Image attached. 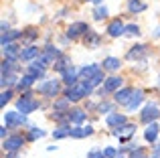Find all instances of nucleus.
Instances as JSON below:
<instances>
[{
	"label": "nucleus",
	"mask_w": 160,
	"mask_h": 158,
	"mask_svg": "<svg viewBox=\"0 0 160 158\" xmlns=\"http://www.w3.org/2000/svg\"><path fill=\"white\" fill-rule=\"evenodd\" d=\"M93 89V87L89 85L87 81H83V83H75V85H71V87H67V91H65V97L69 99V101H79V99H83L89 91Z\"/></svg>",
	"instance_id": "1"
},
{
	"label": "nucleus",
	"mask_w": 160,
	"mask_h": 158,
	"mask_svg": "<svg viewBox=\"0 0 160 158\" xmlns=\"http://www.w3.org/2000/svg\"><path fill=\"white\" fill-rule=\"evenodd\" d=\"M16 107H18V111H22V114H31V111H35L37 107H39V101L32 97L31 91H27V93H22V95L18 97Z\"/></svg>",
	"instance_id": "2"
},
{
	"label": "nucleus",
	"mask_w": 160,
	"mask_h": 158,
	"mask_svg": "<svg viewBox=\"0 0 160 158\" xmlns=\"http://www.w3.org/2000/svg\"><path fill=\"white\" fill-rule=\"evenodd\" d=\"M27 122V114H22V111H6L4 114V126L6 128H16V126H22V124Z\"/></svg>",
	"instance_id": "3"
},
{
	"label": "nucleus",
	"mask_w": 160,
	"mask_h": 158,
	"mask_svg": "<svg viewBox=\"0 0 160 158\" xmlns=\"http://www.w3.org/2000/svg\"><path fill=\"white\" fill-rule=\"evenodd\" d=\"M59 89H61V87H59L57 79H47V81H43L39 85V91L43 95H47V97H55V95L59 93Z\"/></svg>",
	"instance_id": "4"
},
{
	"label": "nucleus",
	"mask_w": 160,
	"mask_h": 158,
	"mask_svg": "<svg viewBox=\"0 0 160 158\" xmlns=\"http://www.w3.org/2000/svg\"><path fill=\"white\" fill-rule=\"evenodd\" d=\"M122 87V77L118 75H112L106 79V83L102 85V89H99V95H106V93H113V91H118Z\"/></svg>",
	"instance_id": "5"
},
{
	"label": "nucleus",
	"mask_w": 160,
	"mask_h": 158,
	"mask_svg": "<svg viewBox=\"0 0 160 158\" xmlns=\"http://www.w3.org/2000/svg\"><path fill=\"white\" fill-rule=\"evenodd\" d=\"M91 28L87 27V22H73L69 28H67V37L69 39H79L81 35H87Z\"/></svg>",
	"instance_id": "6"
},
{
	"label": "nucleus",
	"mask_w": 160,
	"mask_h": 158,
	"mask_svg": "<svg viewBox=\"0 0 160 158\" xmlns=\"http://www.w3.org/2000/svg\"><path fill=\"white\" fill-rule=\"evenodd\" d=\"M22 144H24V138L20 134H14V136L4 140L2 146H4V150H8V152H16L18 148H22Z\"/></svg>",
	"instance_id": "7"
},
{
	"label": "nucleus",
	"mask_w": 160,
	"mask_h": 158,
	"mask_svg": "<svg viewBox=\"0 0 160 158\" xmlns=\"http://www.w3.org/2000/svg\"><path fill=\"white\" fill-rule=\"evenodd\" d=\"M160 118V111H158V106H154V103H148V106L144 107V111H142V122L144 124H152L154 120Z\"/></svg>",
	"instance_id": "8"
},
{
	"label": "nucleus",
	"mask_w": 160,
	"mask_h": 158,
	"mask_svg": "<svg viewBox=\"0 0 160 158\" xmlns=\"http://www.w3.org/2000/svg\"><path fill=\"white\" fill-rule=\"evenodd\" d=\"M63 75V83H65L67 87H71V85H75V83H79L77 79H79V69H75L73 65H69V67L65 69V71L61 73Z\"/></svg>",
	"instance_id": "9"
},
{
	"label": "nucleus",
	"mask_w": 160,
	"mask_h": 158,
	"mask_svg": "<svg viewBox=\"0 0 160 158\" xmlns=\"http://www.w3.org/2000/svg\"><path fill=\"white\" fill-rule=\"evenodd\" d=\"M108 35L109 37H122V35H126V24L122 22L120 18H116V20H112L109 22V27H108Z\"/></svg>",
	"instance_id": "10"
},
{
	"label": "nucleus",
	"mask_w": 160,
	"mask_h": 158,
	"mask_svg": "<svg viewBox=\"0 0 160 158\" xmlns=\"http://www.w3.org/2000/svg\"><path fill=\"white\" fill-rule=\"evenodd\" d=\"M146 53H148L146 45H134V47L128 51V59L130 61H140V59H144V57H146Z\"/></svg>",
	"instance_id": "11"
},
{
	"label": "nucleus",
	"mask_w": 160,
	"mask_h": 158,
	"mask_svg": "<svg viewBox=\"0 0 160 158\" xmlns=\"http://www.w3.org/2000/svg\"><path fill=\"white\" fill-rule=\"evenodd\" d=\"M134 95V89H130V87H124V89H118L116 91V103H122V106H128L130 99H132Z\"/></svg>",
	"instance_id": "12"
},
{
	"label": "nucleus",
	"mask_w": 160,
	"mask_h": 158,
	"mask_svg": "<svg viewBox=\"0 0 160 158\" xmlns=\"http://www.w3.org/2000/svg\"><path fill=\"white\" fill-rule=\"evenodd\" d=\"M134 130H136V126H132V124H124V126L113 128V134L120 136V140H126L130 134H134Z\"/></svg>",
	"instance_id": "13"
},
{
	"label": "nucleus",
	"mask_w": 160,
	"mask_h": 158,
	"mask_svg": "<svg viewBox=\"0 0 160 158\" xmlns=\"http://www.w3.org/2000/svg\"><path fill=\"white\" fill-rule=\"evenodd\" d=\"M39 57H41L39 47H27L24 51H20V59L22 61H32V59H39Z\"/></svg>",
	"instance_id": "14"
},
{
	"label": "nucleus",
	"mask_w": 160,
	"mask_h": 158,
	"mask_svg": "<svg viewBox=\"0 0 160 158\" xmlns=\"http://www.w3.org/2000/svg\"><path fill=\"white\" fill-rule=\"evenodd\" d=\"M158 130H160V126L158 124H148V128H146V132H144V138H146V142H156V138H158Z\"/></svg>",
	"instance_id": "15"
},
{
	"label": "nucleus",
	"mask_w": 160,
	"mask_h": 158,
	"mask_svg": "<svg viewBox=\"0 0 160 158\" xmlns=\"http://www.w3.org/2000/svg\"><path fill=\"white\" fill-rule=\"evenodd\" d=\"M106 124H108L109 128L124 126V124H126V116H124V114H109V116H108V120H106Z\"/></svg>",
	"instance_id": "16"
},
{
	"label": "nucleus",
	"mask_w": 160,
	"mask_h": 158,
	"mask_svg": "<svg viewBox=\"0 0 160 158\" xmlns=\"http://www.w3.org/2000/svg\"><path fill=\"white\" fill-rule=\"evenodd\" d=\"M99 71V65H89V67H81L79 69V79H87L89 81L95 73Z\"/></svg>",
	"instance_id": "17"
},
{
	"label": "nucleus",
	"mask_w": 160,
	"mask_h": 158,
	"mask_svg": "<svg viewBox=\"0 0 160 158\" xmlns=\"http://www.w3.org/2000/svg\"><path fill=\"white\" fill-rule=\"evenodd\" d=\"M69 122L71 124H83L85 122V111L83 110H69Z\"/></svg>",
	"instance_id": "18"
},
{
	"label": "nucleus",
	"mask_w": 160,
	"mask_h": 158,
	"mask_svg": "<svg viewBox=\"0 0 160 158\" xmlns=\"http://www.w3.org/2000/svg\"><path fill=\"white\" fill-rule=\"evenodd\" d=\"M93 134V128L91 126H83V128H73L71 130V138H85V136Z\"/></svg>",
	"instance_id": "19"
},
{
	"label": "nucleus",
	"mask_w": 160,
	"mask_h": 158,
	"mask_svg": "<svg viewBox=\"0 0 160 158\" xmlns=\"http://www.w3.org/2000/svg\"><path fill=\"white\" fill-rule=\"evenodd\" d=\"M142 99H144V93H142V91H134L132 99H130V103H128V110L130 111L138 110V107H140V103H142Z\"/></svg>",
	"instance_id": "20"
},
{
	"label": "nucleus",
	"mask_w": 160,
	"mask_h": 158,
	"mask_svg": "<svg viewBox=\"0 0 160 158\" xmlns=\"http://www.w3.org/2000/svg\"><path fill=\"white\" fill-rule=\"evenodd\" d=\"M4 55H6V59H14V57H20L18 45H14V43L4 45Z\"/></svg>",
	"instance_id": "21"
},
{
	"label": "nucleus",
	"mask_w": 160,
	"mask_h": 158,
	"mask_svg": "<svg viewBox=\"0 0 160 158\" xmlns=\"http://www.w3.org/2000/svg\"><path fill=\"white\" fill-rule=\"evenodd\" d=\"M120 59L118 57H108V59H103V69H108V71H116V69H120Z\"/></svg>",
	"instance_id": "22"
},
{
	"label": "nucleus",
	"mask_w": 160,
	"mask_h": 158,
	"mask_svg": "<svg viewBox=\"0 0 160 158\" xmlns=\"http://www.w3.org/2000/svg\"><path fill=\"white\" fill-rule=\"evenodd\" d=\"M99 41H102V39H99V35H98V32L89 31V32L85 35V47H98V45H99Z\"/></svg>",
	"instance_id": "23"
},
{
	"label": "nucleus",
	"mask_w": 160,
	"mask_h": 158,
	"mask_svg": "<svg viewBox=\"0 0 160 158\" xmlns=\"http://www.w3.org/2000/svg\"><path fill=\"white\" fill-rule=\"evenodd\" d=\"M20 35H22L20 31H4V32H2V47H4V45H8L10 41L18 39Z\"/></svg>",
	"instance_id": "24"
},
{
	"label": "nucleus",
	"mask_w": 160,
	"mask_h": 158,
	"mask_svg": "<svg viewBox=\"0 0 160 158\" xmlns=\"http://www.w3.org/2000/svg\"><path fill=\"white\" fill-rule=\"evenodd\" d=\"M128 10L130 12H142V10H146V4L142 0H128Z\"/></svg>",
	"instance_id": "25"
},
{
	"label": "nucleus",
	"mask_w": 160,
	"mask_h": 158,
	"mask_svg": "<svg viewBox=\"0 0 160 158\" xmlns=\"http://www.w3.org/2000/svg\"><path fill=\"white\" fill-rule=\"evenodd\" d=\"M28 73H31L35 79H43V77H45V67H41V65L32 63L31 67H28Z\"/></svg>",
	"instance_id": "26"
},
{
	"label": "nucleus",
	"mask_w": 160,
	"mask_h": 158,
	"mask_svg": "<svg viewBox=\"0 0 160 158\" xmlns=\"http://www.w3.org/2000/svg\"><path fill=\"white\" fill-rule=\"evenodd\" d=\"M71 130L73 128H69V126H59V130H55L53 132V138H65V136H71Z\"/></svg>",
	"instance_id": "27"
},
{
	"label": "nucleus",
	"mask_w": 160,
	"mask_h": 158,
	"mask_svg": "<svg viewBox=\"0 0 160 158\" xmlns=\"http://www.w3.org/2000/svg\"><path fill=\"white\" fill-rule=\"evenodd\" d=\"M69 59H65V57H59L57 61H55V71H59V73H63L67 67H69Z\"/></svg>",
	"instance_id": "28"
},
{
	"label": "nucleus",
	"mask_w": 160,
	"mask_h": 158,
	"mask_svg": "<svg viewBox=\"0 0 160 158\" xmlns=\"http://www.w3.org/2000/svg\"><path fill=\"white\" fill-rule=\"evenodd\" d=\"M32 83H35V77H32L31 73H27V75L18 81V87H20V89H27V87H31Z\"/></svg>",
	"instance_id": "29"
},
{
	"label": "nucleus",
	"mask_w": 160,
	"mask_h": 158,
	"mask_svg": "<svg viewBox=\"0 0 160 158\" xmlns=\"http://www.w3.org/2000/svg\"><path fill=\"white\" fill-rule=\"evenodd\" d=\"M93 18H95V20L108 18V8H106V6H98V8L93 10Z\"/></svg>",
	"instance_id": "30"
},
{
	"label": "nucleus",
	"mask_w": 160,
	"mask_h": 158,
	"mask_svg": "<svg viewBox=\"0 0 160 158\" xmlns=\"http://www.w3.org/2000/svg\"><path fill=\"white\" fill-rule=\"evenodd\" d=\"M14 71V59H4L2 61V75L4 73H12Z\"/></svg>",
	"instance_id": "31"
},
{
	"label": "nucleus",
	"mask_w": 160,
	"mask_h": 158,
	"mask_svg": "<svg viewBox=\"0 0 160 158\" xmlns=\"http://www.w3.org/2000/svg\"><path fill=\"white\" fill-rule=\"evenodd\" d=\"M103 79H106V77H103V71H102V69H99V71L95 73V75L91 77V79H89V81H87V83H89L91 87H95V85H99V83H102Z\"/></svg>",
	"instance_id": "32"
},
{
	"label": "nucleus",
	"mask_w": 160,
	"mask_h": 158,
	"mask_svg": "<svg viewBox=\"0 0 160 158\" xmlns=\"http://www.w3.org/2000/svg\"><path fill=\"white\" fill-rule=\"evenodd\" d=\"M43 136H45V132L39 130V128H35V126L28 130V140H31V142H32V140H37V138H43Z\"/></svg>",
	"instance_id": "33"
},
{
	"label": "nucleus",
	"mask_w": 160,
	"mask_h": 158,
	"mask_svg": "<svg viewBox=\"0 0 160 158\" xmlns=\"http://www.w3.org/2000/svg\"><path fill=\"white\" fill-rule=\"evenodd\" d=\"M14 81H16V75H12V73H4L2 75V87H10Z\"/></svg>",
	"instance_id": "34"
},
{
	"label": "nucleus",
	"mask_w": 160,
	"mask_h": 158,
	"mask_svg": "<svg viewBox=\"0 0 160 158\" xmlns=\"http://www.w3.org/2000/svg\"><path fill=\"white\" fill-rule=\"evenodd\" d=\"M126 35H130V37L140 35V27H138V24H128V27H126Z\"/></svg>",
	"instance_id": "35"
},
{
	"label": "nucleus",
	"mask_w": 160,
	"mask_h": 158,
	"mask_svg": "<svg viewBox=\"0 0 160 158\" xmlns=\"http://www.w3.org/2000/svg\"><path fill=\"white\" fill-rule=\"evenodd\" d=\"M130 158H148V156H146V150H144V148H136V150H132Z\"/></svg>",
	"instance_id": "36"
},
{
	"label": "nucleus",
	"mask_w": 160,
	"mask_h": 158,
	"mask_svg": "<svg viewBox=\"0 0 160 158\" xmlns=\"http://www.w3.org/2000/svg\"><path fill=\"white\" fill-rule=\"evenodd\" d=\"M10 95H12V91L10 89H6V91H2V97H0V106H6V101H10Z\"/></svg>",
	"instance_id": "37"
},
{
	"label": "nucleus",
	"mask_w": 160,
	"mask_h": 158,
	"mask_svg": "<svg viewBox=\"0 0 160 158\" xmlns=\"http://www.w3.org/2000/svg\"><path fill=\"white\" fill-rule=\"evenodd\" d=\"M103 156L106 158H118V150L116 148H106V150H103Z\"/></svg>",
	"instance_id": "38"
},
{
	"label": "nucleus",
	"mask_w": 160,
	"mask_h": 158,
	"mask_svg": "<svg viewBox=\"0 0 160 158\" xmlns=\"http://www.w3.org/2000/svg\"><path fill=\"white\" fill-rule=\"evenodd\" d=\"M22 35L27 37L28 41H32V39H35V37H37V31H35V28H27V32H22Z\"/></svg>",
	"instance_id": "39"
},
{
	"label": "nucleus",
	"mask_w": 160,
	"mask_h": 158,
	"mask_svg": "<svg viewBox=\"0 0 160 158\" xmlns=\"http://www.w3.org/2000/svg\"><path fill=\"white\" fill-rule=\"evenodd\" d=\"M87 158H106V156H103L102 150H91L89 154H87Z\"/></svg>",
	"instance_id": "40"
},
{
	"label": "nucleus",
	"mask_w": 160,
	"mask_h": 158,
	"mask_svg": "<svg viewBox=\"0 0 160 158\" xmlns=\"http://www.w3.org/2000/svg\"><path fill=\"white\" fill-rule=\"evenodd\" d=\"M99 111L108 114V111H112V106H109V103H102V106H99Z\"/></svg>",
	"instance_id": "41"
},
{
	"label": "nucleus",
	"mask_w": 160,
	"mask_h": 158,
	"mask_svg": "<svg viewBox=\"0 0 160 158\" xmlns=\"http://www.w3.org/2000/svg\"><path fill=\"white\" fill-rule=\"evenodd\" d=\"M6 132H8V130H6V126H4V128H2V130H0V136H2V138H4V140H6Z\"/></svg>",
	"instance_id": "42"
},
{
	"label": "nucleus",
	"mask_w": 160,
	"mask_h": 158,
	"mask_svg": "<svg viewBox=\"0 0 160 158\" xmlns=\"http://www.w3.org/2000/svg\"><path fill=\"white\" fill-rule=\"evenodd\" d=\"M154 156H156V158H160V144H158L156 148H154Z\"/></svg>",
	"instance_id": "43"
},
{
	"label": "nucleus",
	"mask_w": 160,
	"mask_h": 158,
	"mask_svg": "<svg viewBox=\"0 0 160 158\" xmlns=\"http://www.w3.org/2000/svg\"><path fill=\"white\" fill-rule=\"evenodd\" d=\"M85 2H95V4H99V2H103V0H85Z\"/></svg>",
	"instance_id": "44"
},
{
	"label": "nucleus",
	"mask_w": 160,
	"mask_h": 158,
	"mask_svg": "<svg viewBox=\"0 0 160 158\" xmlns=\"http://www.w3.org/2000/svg\"><path fill=\"white\" fill-rule=\"evenodd\" d=\"M156 37H160V27H158V31H156Z\"/></svg>",
	"instance_id": "45"
},
{
	"label": "nucleus",
	"mask_w": 160,
	"mask_h": 158,
	"mask_svg": "<svg viewBox=\"0 0 160 158\" xmlns=\"http://www.w3.org/2000/svg\"><path fill=\"white\" fill-rule=\"evenodd\" d=\"M158 85H160V79H158Z\"/></svg>",
	"instance_id": "46"
},
{
	"label": "nucleus",
	"mask_w": 160,
	"mask_h": 158,
	"mask_svg": "<svg viewBox=\"0 0 160 158\" xmlns=\"http://www.w3.org/2000/svg\"><path fill=\"white\" fill-rule=\"evenodd\" d=\"M120 158H124V156H120Z\"/></svg>",
	"instance_id": "47"
}]
</instances>
